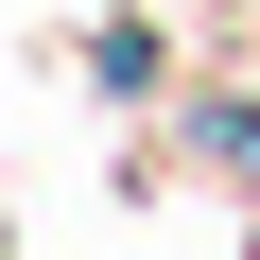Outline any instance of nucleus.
Listing matches in <instances>:
<instances>
[{
    "mask_svg": "<svg viewBox=\"0 0 260 260\" xmlns=\"http://www.w3.org/2000/svg\"><path fill=\"white\" fill-rule=\"evenodd\" d=\"M156 174H208L260 208V70H174V104L121 139V191H156Z\"/></svg>",
    "mask_w": 260,
    "mask_h": 260,
    "instance_id": "obj_1",
    "label": "nucleus"
},
{
    "mask_svg": "<svg viewBox=\"0 0 260 260\" xmlns=\"http://www.w3.org/2000/svg\"><path fill=\"white\" fill-rule=\"evenodd\" d=\"M87 87H104V104H139V121L174 104V18H156V0H121V18H87Z\"/></svg>",
    "mask_w": 260,
    "mask_h": 260,
    "instance_id": "obj_2",
    "label": "nucleus"
},
{
    "mask_svg": "<svg viewBox=\"0 0 260 260\" xmlns=\"http://www.w3.org/2000/svg\"><path fill=\"white\" fill-rule=\"evenodd\" d=\"M156 18H208V0H156Z\"/></svg>",
    "mask_w": 260,
    "mask_h": 260,
    "instance_id": "obj_3",
    "label": "nucleus"
}]
</instances>
